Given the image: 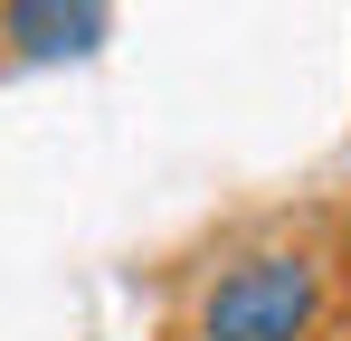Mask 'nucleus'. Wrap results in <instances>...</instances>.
<instances>
[{
	"label": "nucleus",
	"instance_id": "nucleus-1",
	"mask_svg": "<svg viewBox=\"0 0 351 341\" xmlns=\"http://www.w3.org/2000/svg\"><path fill=\"white\" fill-rule=\"evenodd\" d=\"M313 323H323V266L304 247L237 256L199 294V341H313Z\"/></svg>",
	"mask_w": 351,
	"mask_h": 341
},
{
	"label": "nucleus",
	"instance_id": "nucleus-2",
	"mask_svg": "<svg viewBox=\"0 0 351 341\" xmlns=\"http://www.w3.org/2000/svg\"><path fill=\"white\" fill-rule=\"evenodd\" d=\"M0 29H10L29 57H95L114 19H105V10H86V0H76V10H58V0H10V10H0Z\"/></svg>",
	"mask_w": 351,
	"mask_h": 341
},
{
	"label": "nucleus",
	"instance_id": "nucleus-3",
	"mask_svg": "<svg viewBox=\"0 0 351 341\" xmlns=\"http://www.w3.org/2000/svg\"><path fill=\"white\" fill-rule=\"evenodd\" d=\"M342 237H351V218H342Z\"/></svg>",
	"mask_w": 351,
	"mask_h": 341
}]
</instances>
